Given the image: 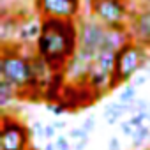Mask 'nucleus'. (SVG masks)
I'll return each instance as SVG.
<instances>
[{
    "label": "nucleus",
    "mask_w": 150,
    "mask_h": 150,
    "mask_svg": "<svg viewBox=\"0 0 150 150\" xmlns=\"http://www.w3.org/2000/svg\"><path fill=\"white\" fill-rule=\"evenodd\" d=\"M78 51V21L42 18V30L35 42V53L55 72H64L67 62Z\"/></svg>",
    "instance_id": "1"
},
{
    "label": "nucleus",
    "mask_w": 150,
    "mask_h": 150,
    "mask_svg": "<svg viewBox=\"0 0 150 150\" xmlns=\"http://www.w3.org/2000/svg\"><path fill=\"white\" fill-rule=\"evenodd\" d=\"M18 44H2L0 55V78L13 83L21 92H32L34 71L30 64V55L16 51Z\"/></svg>",
    "instance_id": "2"
},
{
    "label": "nucleus",
    "mask_w": 150,
    "mask_h": 150,
    "mask_svg": "<svg viewBox=\"0 0 150 150\" xmlns=\"http://www.w3.org/2000/svg\"><path fill=\"white\" fill-rule=\"evenodd\" d=\"M150 67V50L136 41H129L120 51H117L115 71L111 76V88L127 83L134 74Z\"/></svg>",
    "instance_id": "3"
},
{
    "label": "nucleus",
    "mask_w": 150,
    "mask_h": 150,
    "mask_svg": "<svg viewBox=\"0 0 150 150\" xmlns=\"http://www.w3.org/2000/svg\"><path fill=\"white\" fill-rule=\"evenodd\" d=\"M90 16L103 23L106 28H124L129 27L134 11L129 0H88Z\"/></svg>",
    "instance_id": "4"
},
{
    "label": "nucleus",
    "mask_w": 150,
    "mask_h": 150,
    "mask_svg": "<svg viewBox=\"0 0 150 150\" xmlns=\"http://www.w3.org/2000/svg\"><path fill=\"white\" fill-rule=\"evenodd\" d=\"M32 129L4 111L0 127V150H28Z\"/></svg>",
    "instance_id": "5"
},
{
    "label": "nucleus",
    "mask_w": 150,
    "mask_h": 150,
    "mask_svg": "<svg viewBox=\"0 0 150 150\" xmlns=\"http://www.w3.org/2000/svg\"><path fill=\"white\" fill-rule=\"evenodd\" d=\"M106 32L108 28L92 16L80 20L78 21V48L92 55H97V51L104 48Z\"/></svg>",
    "instance_id": "6"
},
{
    "label": "nucleus",
    "mask_w": 150,
    "mask_h": 150,
    "mask_svg": "<svg viewBox=\"0 0 150 150\" xmlns=\"http://www.w3.org/2000/svg\"><path fill=\"white\" fill-rule=\"evenodd\" d=\"M35 9L41 18L78 20L81 0H35Z\"/></svg>",
    "instance_id": "7"
},
{
    "label": "nucleus",
    "mask_w": 150,
    "mask_h": 150,
    "mask_svg": "<svg viewBox=\"0 0 150 150\" xmlns=\"http://www.w3.org/2000/svg\"><path fill=\"white\" fill-rule=\"evenodd\" d=\"M129 32H131L132 41L150 50V7L134 11L132 20L129 23Z\"/></svg>",
    "instance_id": "8"
},
{
    "label": "nucleus",
    "mask_w": 150,
    "mask_h": 150,
    "mask_svg": "<svg viewBox=\"0 0 150 150\" xmlns=\"http://www.w3.org/2000/svg\"><path fill=\"white\" fill-rule=\"evenodd\" d=\"M41 30H42V18L41 20H34V18L21 20L18 27V34H16V44H21V46H30L32 42L35 44L41 35Z\"/></svg>",
    "instance_id": "9"
},
{
    "label": "nucleus",
    "mask_w": 150,
    "mask_h": 150,
    "mask_svg": "<svg viewBox=\"0 0 150 150\" xmlns=\"http://www.w3.org/2000/svg\"><path fill=\"white\" fill-rule=\"evenodd\" d=\"M129 41H132L129 27H124V28H108L106 39H104V48L111 50V51H120Z\"/></svg>",
    "instance_id": "10"
},
{
    "label": "nucleus",
    "mask_w": 150,
    "mask_h": 150,
    "mask_svg": "<svg viewBox=\"0 0 150 150\" xmlns=\"http://www.w3.org/2000/svg\"><path fill=\"white\" fill-rule=\"evenodd\" d=\"M115 58H117V51H111V50H106L103 48L101 51H97L96 58H94V65L97 69H101L103 72L113 76V71H115Z\"/></svg>",
    "instance_id": "11"
},
{
    "label": "nucleus",
    "mask_w": 150,
    "mask_h": 150,
    "mask_svg": "<svg viewBox=\"0 0 150 150\" xmlns=\"http://www.w3.org/2000/svg\"><path fill=\"white\" fill-rule=\"evenodd\" d=\"M20 96H21L20 88H16L13 83H9V81L0 78V108H2L4 111H7L9 104L14 103Z\"/></svg>",
    "instance_id": "12"
},
{
    "label": "nucleus",
    "mask_w": 150,
    "mask_h": 150,
    "mask_svg": "<svg viewBox=\"0 0 150 150\" xmlns=\"http://www.w3.org/2000/svg\"><path fill=\"white\" fill-rule=\"evenodd\" d=\"M132 111V108H131V104H124V103H111V104H108L106 108H104V118H106V124L108 125H113V124H117L125 113H131Z\"/></svg>",
    "instance_id": "13"
},
{
    "label": "nucleus",
    "mask_w": 150,
    "mask_h": 150,
    "mask_svg": "<svg viewBox=\"0 0 150 150\" xmlns=\"http://www.w3.org/2000/svg\"><path fill=\"white\" fill-rule=\"evenodd\" d=\"M148 139H150V127H148L146 124H145L143 127L134 129V132H132V136H131V143H132L134 148H141Z\"/></svg>",
    "instance_id": "14"
},
{
    "label": "nucleus",
    "mask_w": 150,
    "mask_h": 150,
    "mask_svg": "<svg viewBox=\"0 0 150 150\" xmlns=\"http://www.w3.org/2000/svg\"><path fill=\"white\" fill-rule=\"evenodd\" d=\"M118 101L124 103V104H131L132 101H136V85L134 83H125L120 96H118Z\"/></svg>",
    "instance_id": "15"
},
{
    "label": "nucleus",
    "mask_w": 150,
    "mask_h": 150,
    "mask_svg": "<svg viewBox=\"0 0 150 150\" xmlns=\"http://www.w3.org/2000/svg\"><path fill=\"white\" fill-rule=\"evenodd\" d=\"M88 134H90V132H87L81 125H80V127H72V129H71V132H69V136H71V139H72V141L88 139Z\"/></svg>",
    "instance_id": "16"
},
{
    "label": "nucleus",
    "mask_w": 150,
    "mask_h": 150,
    "mask_svg": "<svg viewBox=\"0 0 150 150\" xmlns=\"http://www.w3.org/2000/svg\"><path fill=\"white\" fill-rule=\"evenodd\" d=\"M55 146H57V150H71V141H69L67 136L58 134L55 138Z\"/></svg>",
    "instance_id": "17"
},
{
    "label": "nucleus",
    "mask_w": 150,
    "mask_h": 150,
    "mask_svg": "<svg viewBox=\"0 0 150 150\" xmlns=\"http://www.w3.org/2000/svg\"><path fill=\"white\" fill-rule=\"evenodd\" d=\"M32 132L37 136V138H44V131H46V125L42 124V122H39V120H35L34 124H32Z\"/></svg>",
    "instance_id": "18"
},
{
    "label": "nucleus",
    "mask_w": 150,
    "mask_h": 150,
    "mask_svg": "<svg viewBox=\"0 0 150 150\" xmlns=\"http://www.w3.org/2000/svg\"><path fill=\"white\" fill-rule=\"evenodd\" d=\"M53 115H62L64 111H65V106L62 104V103H53V104H50V108H48Z\"/></svg>",
    "instance_id": "19"
},
{
    "label": "nucleus",
    "mask_w": 150,
    "mask_h": 150,
    "mask_svg": "<svg viewBox=\"0 0 150 150\" xmlns=\"http://www.w3.org/2000/svg\"><path fill=\"white\" fill-rule=\"evenodd\" d=\"M81 127H83L87 132H92V131L96 129V117H88V118L81 124Z\"/></svg>",
    "instance_id": "20"
},
{
    "label": "nucleus",
    "mask_w": 150,
    "mask_h": 150,
    "mask_svg": "<svg viewBox=\"0 0 150 150\" xmlns=\"http://www.w3.org/2000/svg\"><path fill=\"white\" fill-rule=\"evenodd\" d=\"M120 129H122V132L125 134V136H132V132H134V127L129 124V120H124V122H120Z\"/></svg>",
    "instance_id": "21"
},
{
    "label": "nucleus",
    "mask_w": 150,
    "mask_h": 150,
    "mask_svg": "<svg viewBox=\"0 0 150 150\" xmlns=\"http://www.w3.org/2000/svg\"><path fill=\"white\" fill-rule=\"evenodd\" d=\"M57 132V129H55V125L53 124H48L46 125V131H44V138L46 139H51V138H57L58 134H55Z\"/></svg>",
    "instance_id": "22"
},
{
    "label": "nucleus",
    "mask_w": 150,
    "mask_h": 150,
    "mask_svg": "<svg viewBox=\"0 0 150 150\" xmlns=\"http://www.w3.org/2000/svg\"><path fill=\"white\" fill-rule=\"evenodd\" d=\"M108 150H120V141H118V138L111 136V138L108 139Z\"/></svg>",
    "instance_id": "23"
},
{
    "label": "nucleus",
    "mask_w": 150,
    "mask_h": 150,
    "mask_svg": "<svg viewBox=\"0 0 150 150\" xmlns=\"http://www.w3.org/2000/svg\"><path fill=\"white\" fill-rule=\"evenodd\" d=\"M88 139H81V141H76V145H74V150H83L87 146Z\"/></svg>",
    "instance_id": "24"
},
{
    "label": "nucleus",
    "mask_w": 150,
    "mask_h": 150,
    "mask_svg": "<svg viewBox=\"0 0 150 150\" xmlns=\"http://www.w3.org/2000/svg\"><path fill=\"white\" fill-rule=\"evenodd\" d=\"M145 81H146V76H138V78L134 80V85H136V87H139V85H143Z\"/></svg>",
    "instance_id": "25"
},
{
    "label": "nucleus",
    "mask_w": 150,
    "mask_h": 150,
    "mask_svg": "<svg viewBox=\"0 0 150 150\" xmlns=\"http://www.w3.org/2000/svg\"><path fill=\"white\" fill-rule=\"evenodd\" d=\"M53 125H55V129H65V127H67V124H65V122H62V120L53 122Z\"/></svg>",
    "instance_id": "26"
},
{
    "label": "nucleus",
    "mask_w": 150,
    "mask_h": 150,
    "mask_svg": "<svg viewBox=\"0 0 150 150\" xmlns=\"http://www.w3.org/2000/svg\"><path fill=\"white\" fill-rule=\"evenodd\" d=\"M42 150H57V146H55V141H48L46 145H44V148Z\"/></svg>",
    "instance_id": "27"
},
{
    "label": "nucleus",
    "mask_w": 150,
    "mask_h": 150,
    "mask_svg": "<svg viewBox=\"0 0 150 150\" xmlns=\"http://www.w3.org/2000/svg\"><path fill=\"white\" fill-rule=\"evenodd\" d=\"M129 2H131V0H129ZM132 2H138V4H141V6L150 7V0H132Z\"/></svg>",
    "instance_id": "28"
},
{
    "label": "nucleus",
    "mask_w": 150,
    "mask_h": 150,
    "mask_svg": "<svg viewBox=\"0 0 150 150\" xmlns=\"http://www.w3.org/2000/svg\"><path fill=\"white\" fill-rule=\"evenodd\" d=\"M148 72H150V67H148Z\"/></svg>",
    "instance_id": "29"
},
{
    "label": "nucleus",
    "mask_w": 150,
    "mask_h": 150,
    "mask_svg": "<svg viewBox=\"0 0 150 150\" xmlns=\"http://www.w3.org/2000/svg\"><path fill=\"white\" fill-rule=\"evenodd\" d=\"M148 113H150V108H148Z\"/></svg>",
    "instance_id": "30"
}]
</instances>
